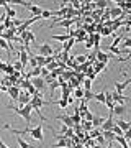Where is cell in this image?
<instances>
[{"instance_id": "f35d334b", "label": "cell", "mask_w": 131, "mask_h": 148, "mask_svg": "<svg viewBox=\"0 0 131 148\" xmlns=\"http://www.w3.org/2000/svg\"><path fill=\"white\" fill-rule=\"evenodd\" d=\"M95 142H97V145H103V143H105V138H103V135H98V137L95 138Z\"/></svg>"}, {"instance_id": "6da1fadb", "label": "cell", "mask_w": 131, "mask_h": 148, "mask_svg": "<svg viewBox=\"0 0 131 148\" xmlns=\"http://www.w3.org/2000/svg\"><path fill=\"white\" fill-rule=\"evenodd\" d=\"M31 112H33L31 102H30V104H26L25 107H16V109H15V114H18L20 117L25 119L26 127H30V123H31Z\"/></svg>"}, {"instance_id": "5b68a950", "label": "cell", "mask_w": 131, "mask_h": 148, "mask_svg": "<svg viewBox=\"0 0 131 148\" xmlns=\"http://www.w3.org/2000/svg\"><path fill=\"white\" fill-rule=\"evenodd\" d=\"M31 81V84L35 86V87H36V90H39V92H43V90L46 89V81L43 79L41 76H39V77H33V79H30Z\"/></svg>"}, {"instance_id": "9a60e30c", "label": "cell", "mask_w": 131, "mask_h": 148, "mask_svg": "<svg viewBox=\"0 0 131 148\" xmlns=\"http://www.w3.org/2000/svg\"><path fill=\"white\" fill-rule=\"evenodd\" d=\"M74 23H75V20H62V21H59V23H56V25H58V27H64L66 28V30H69V28H72V25Z\"/></svg>"}, {"instance_id": "8992f818", "label": "cell", "mask_w": 131, "mask_h": 148, "mask_svg": "<svg viewBox=\"0 0 131 148\" xmlns=\"http://www.w3.org/2000/svg\"><path fill=\"white\" fill-rule=\"evenodd\" d=\"M31 102V95L28 94V92H20V95H18V104H20V107H25L26 104H30Z\"/></svg>"}, {"instance_id": "836d02e7", "label": "cell", "mask_w": 131, "mask_h": 148, "mask_svg": "<svg viewBox=\"0 0 131 148\" xmlns=\"http://www.w3.org/2000/svg\"><path fill=\"white\" fill-rule=\"evenodd\" d=\"M51 16H52V12L51 10H43L41 18H51Z\"/></svg>"}, {"instance_id": "60d3db41", "label": "cell", "mask_w": 131, "mask_h": 148, "mask_svg": "<svg viewBox=\"0 0 131 148\" xmlns=\"http://www.w3.org/2000/svg\"><path fill=\"white\" fill-rule=\"evenodd\" d=\"M115 3H116V7H118L120 10H121V8H125V5H126L125 0H120V2H115Z\"/></svg>"}, {"instance_id": "7402d4cb", "label": "cell", "mask_w": 131, "mask_h": 148, "mask_svg": "<svg viewBox=\"0 0 131 148\" xmlns=\"http://www.w3.org/2000/svg\"><path fill=\"white\" fill-rule=\"evenodd\" d=\"M0 48H2V49H5V51H7L8 54L12 53L10 46H8V41H5V40H2V38H0Z\"/></svg>"}, {"instance_id": "e575fe53", "label": "cell", "mask_w": 131, "mask_h": 148, "mask_svg": "<svg viewBox=\"0 0 131 148\" xmlns=\"http://www.w3.org/2000/svg\"><path fill=\"white\" fill-rule=\"evenodd\" d=\"M59 86H61L59 84V81H52V82H49V89H51V92L56 89V87H59Z\"/></svg>"}, {"instance_id": "7c38bea8", "label": "cell", "mask_w": 131, "mask_h": 148, "mask_svg": "<svg viewBox=\"0 0 131 148\" xmlns=\"http://www.w3.org/2000/svg\"><path fill=\"white\" fill-rule=\"evenodd\" d=\"M56 119H58V120H62L64 125H66V127H69V128H74V125H75V123L72 122V117H69L67 114H66V115H58Z\"/></svg>"}, {"instance_id": "cb8c5ba5", "label": "cell", "mask_w": 131, "mask_h": 148, "mask_svg": "<svg viewBox=\"0 0 131 148\" xmlns=\"http://www.w3.org/2000/svg\"><path fill=\"white\" fill-rule=\"evenodd\" d=\"M98 135H102V130H98V128H92V130H90V138H92V140H95Z\"/></svg>"}, {"instance_id": "ab89813d", "label": "cell", "mask_w": 131, "mask_h": 148, "mask_svg": "<svg viewBox=\"0 0 131 148\" xmlns=\"http://www.w3.org/2000/svg\"><path fill=\"white\" fill-rule=\"evenodd\" d=\"M123 137H125L126 140H130V142H131V128H128V130L123 133Z\"/></svg>"}, {"instance_id": "8d00e7d4", "label": "cell", "mask_w": 131, "mask_h": 148, "mask_svg": "<svg viewBox=\"0 0 131 148\" xmlns=\"http://www.w3.org/2000/svg\"><path fill=\"white\" fill-rule=\"evenodd\" d=\"M49 74H51V73H49V71H48L46 68H41V77H43V79H46Z\"/></svg>"}, {"instance_id": "7bdbcfd3", "label": "cell", "mask_w": 131, "mask_h": 148, "mask_svg": "<svg viewBox=\"0 0 131 148\" xmlns=\"http://www.w3.org/2000/svg\"><path fill=\"white\" fill-rule=\"evenodd\" d=\"M67 104H74V97H67Z\"/></svg>"}, {"instance_id": "484cf974", "label": "cell", "mask_w": 131, "mask_h": 148, "mask_svg": "<svg viewBox=\"0 0 131 148\" xmlns=\"http://www.w3.org/2000/svg\"><path fill=\"white\" fill-rule=\"evenodd\" d=\"M111 132L115 133L116 137H123V133H125V132H123V130H121L120 127H118V125H115V127L111 128Z\"/></svg>"}, {"instance_id": "ba28073f", "label": "cell", "mask_w": 131, "mask_h": 148, "mask_svg": "<svg viewBox=\"0 0 131 148\" xmlns=\"http://www.w3.org/2000/svg\"><path fill=\"white\" fill-rule=\"evenodd\" d=\"M110 94H111V99H113L115 104H123L125 101H131V97H125L123 94H118L116 90H113V92H110Z\"/></svg>"}, {"instance_id": "ac0fdd59", "label": "cell", "mask_w": 131, "mask_h": 148, "mask_svg": "<svg viewBox=\"0 0 131 148\" xmlns=\"http://www.w3.org/2000/svg\"><path fill=\"white\" fill-rule=\"evenodd\" d=\"M74 61H75V64H84V63H87V54H77L75 58H74Z\"/></svg>"}, {"instance_id": "74e56055", "label": "cell", "mask_w": 131, "mask_h": 148, "mask_svg": "<svg viewBox=\"0 0 131 148\" xmlns=\"http://www.w3.org/2000/svg\"><path fill=\"white\" fill-rule=\"evenodd\" d=\"M123 48H125V49H130V48H131V38H126V40H125Z\"/></svg>"}, {"instance_id": "5bb4252c", "label": "cell", "mask_w": 131, "mask_h": 148, "mask_svg": "<svg viewBox=\"0 0 131 148\" xmlns=\"http://www.w3.org/2000/svg\"><path fill=\"white\" fill-rule=\"evenodd\" d=\"M5 15H7V18H10V20H15V16H16V10L13 8V7L7 5V7H5Z\"/></svg>"}, {"instance_id": "7a4b0ae2", "label": "cell", "mask_w": 131, "mask_h": 148, "mask_svg": "<svg viewBox=\"0 0 131 148\" xmlns=\"http://www.w3.org/2000/svg\"><path fill=\"white\" fill-rule=\"evenodd\" d=\"M28 135H31V138H35V140H38L39 143H43V123H39L38 127H30V133Z\"/></svg>"}, {"instance_id": "277c9868", "label": "cell", "mask_w": 131, "mask_h": 148, "mask_svg": "<svg viewBox=\"0 0 131 148\" xmlns=\"http://www.w3.org/2000/svg\"><path fill=\"white\" fill-rule=\"evenodd\" d=\"M115 127V115L110 112V115L105 119V122L102 123V132H107V130H111Z\"/></svg>"}, {"instance_id": "3957f363", "label": "cell", "mask_w": 131, "mask_h": 148, "mask_svg": "<svg viewBox=\"0 0 131 148\" xmlns=\"http://www.w3.org/2000/svg\"><path fill=\"white\" fill-rule=\"evenodd\" d=\"M54 53H56V51H54V49H52L49 45H48V43H43L41 46L38 48V54H39V56H44V58H48V56H52Z\"/></svg>"}, {"instance_id": "f546056e", "label": "cell", "mask_w": 131, "mask_h": 148, "mask_svg": "<svg viewBox=\"0 0 131 148\" xmlns=\"http://www.w3.org/2000/svg\"><path fill=\"white\" fill-rule=\"evenodd\" d=\"M111 33H113V30L108 27V28H102V33H100V35H102V36H108V35H111Z\"/></svg>"}, {"instance_id": "b9f144b4", "label": "cell", "mask_w": 131, "mask_h": 148, "mask_svg": "<svg viewBox=\"0 0 131 148\" xmlns=\"http://www.w3.org/2000/svg\"><path fill=\"white\" fill-rule=\"evenodd\" d=\"M7 64H8V63H0V71H5V69H7Z\"/></svg>"}, {"instance_id": "ffe728a7", "label": "cell", "mask_w": 131, "mask_h": 148, "mask_svg": "<svg viewBox=\"0 0 131 148\" xmlns=\"http://www.w3.org/2000/svg\"><path fill=\"white\" fill-rule=\"evenodd\" d=\"M102 135H103V138H107V140H110V142H115L116 135L111 130H107V132H102Z\"/></svg>"}, {"instance_id": "d6986e66", "label": "cell", "mask_w": 131, "mask_h": 148, "mask_svg": "<svg viewBox=\"0 0 131 148\" xmlns=\"http://www.w3.org/2000/svg\"><path fill=\"white\" fill-rule=\"evenodd\" d=\"M72 92H74V95H75L77 99H80V101L84 99V87H80V86H79V87H75Z\"/></svg>"}, {"instance_id": "4dcf8cb0", "label": "cell", "mask_w": 131, "mask_h": 148, "mask_svg": "<svg viewBox=\"0 0 131 148\" xmlns=\"http://www.w3.org/2000/svg\"><path fill=\"white\" fill-rule=\"evenodd\" d=\"M107 3H110V2H103V0H100V2H95V7L102 10V8H105V7H107Z\"/></svg>"}, {"instance_id": "f1b7e54d", "label": "cell", "mask_w": 131, "mask_h": 148, "mask_svg": "<svg viewBox=\"0 0 131 148\" xmlns=\"http://www.w3.org/2000/svg\"><path fill=\"white\" fill-rule=\"evenodd\" d=\"M35 56H36V54H35ZM35 56H30V61H28V63H30V66H31V69L38 68V63H36V58H35Z\"/></svg>"}, {"instance_id": "603a6c76", "label": "cell", "mask_w": 131, "mask_h": 148, "mask_svg": "<svg viewBox=\"0 0 131 148\" xmlns=\"http://www.w3.org/2000/svg\"><path fill=\"white\" fill-rule=\"evenodd\" d=\"M92 99H95V94L92 92V90H84V101H92Z\"/></svg>"}, {"instance_id": "d6a6232c", "label": "cell", "mask_w": 131, "mask_h": 148, "mask_svg": "<svg viewBox=\"0 0 131 148\" xmlns=\"http://www.w3.org/2000/svg\"><path fill=\"white\" fill-rule=\"evenodd\" d=\"M94 117H95V115H94V114H92V112L89 110V112H87V114L84 115V120H87V122H92V120H94Z\"/></svg>"}, {"instance_id": "1f68e13d", "label": "cell", "mask_w": 131, "mask_h": 148, "mask_svg": "<svg viewBox=\"0 0 131 148\" xmlns=\"http://www.w3.org/2000/svg\"><path fill=\"white\" fill-rule=\"evenodd\" d=\"M56 104H58V106L61 107V109H66V107L69 106V104H67V101H66V99H61V101H58V102H56Z\"/></svg>"}, {"instance_id": "2e32d148", "label": "cell", "mask_w": 131, "mask_h": 148, "mask_svg": "<svg viewBox=\"0 0 131 148\" xmlns=\"http://www.w3.org/2000/svg\"><path fill=\"white\" fill-rule=\"evenodd\" d=\"M52 40H56V41H62V43H66V41H69V40H71V36H69L67 33H66V35H52Z\"/></svg>"}, {"instance_id": "e0dca14e", "label": "cell", "mask_w": 131, "mask_h": 148, "mask_svg": "<svg viewBox=\"0 0 131 148\" xmlns=\"http://www.w3.org/2000/svg\"><path fill=\"white\" fill-rule=\"evenodd\" d=\"M103 122H105V117H97V115H95L94 120H92V125H94V128L102 127V123H103Z\"/></svg>"}, {"instance_id": "4316f807", "label": "cell", "mask_w": 131, "mask_h": 148, "mask_svg": "<svg viewBox=\"0 0 131 148\" xmlns=\"http://www.w3.org/2000/svg\"><path fill=\"white\" fill-rule=\"evenodd\" d=\"M90 87H92V81L89 77H85L84 79V90H90Z\"/></svg>"}, {"instance_id": "d4e9b609", "label": "cell", "mask_w": 131, "mask_h": 148, "mask_svg": "<svg viewBox=\"0 0 131 148\" xmlns=\"http://www.w3.org/2000/svg\"><path fill=\"white\" fill-rule=\"evenodd\" d=\"M95 101L105 104V90H102V92H98V94H95Z\"/></svg>"}, {"instance_id": "4fadbf2b", "label": "cell", "mask_w": 131, "mask_h": 148, "mask_svg": "<svg viewBox=\"0 0 131 148\" xmlns=\"http://www.w3.org/2000/svg\"><path fill=\"white\" fill-rule=\"evenodd\" d=\"M20 87H16V86H12V87H8V90H7V94L10 95L13 101H18V95H20Z\"/></svg>"}, {"instance_id": "83f0119b", "label": "cell", "mask_w": 131, "mask_h": 148, "mask_svg": "<svg viewBox=\"0 0 131 148\" xmlns=\"http://www.w3.org/2000/svg\"><path fill=\"white\" fill-rule=\"evenodd\" d=\"M121 40H123V35H118V36L115 38V40H113V43H111L110 46H115V48H118V45H120V41Z\"/></svg>"}, {"instance_id": "30bf717a", "label": "cell", "mask_w": 131, "mask_h": 148, "mask_svg": "<svg viewBox=\"0 0 131 148\" xmlns=\"http://www.w3.org/2000/svg\"><path fill=\"white\" fill-rule=\"evenodd\" d=\"M28 61H30V56H28V53H26V49H25V46L21 45L20 46V63L23 64L26 68V64H28Z\"/></svg>"}, {"instance_id": "8fae6325", "label": "cell", "mask_w": 131, "mask_h": 148, "mask_svg": "<svg viewBox=\"0 0 131 148\" xmlns=\"http://www.w3.org/2000/svg\"><path fill=\"white\" fill-rule=\"evenodd\" d=\"M130 84H131V77L130 79H126L125 82H115V90L118 92V94H123V90H125Z\"/></svg>"}, {"instance_id": "d590c367", "label": "cell", "mask_w": 131, "mask_h": 148, "mask_svg": "<svg viewBox=\"0 0 131 148\" xmlns=\"http://www.w3.org/2000/svg\"><path fill=\"white\" fill-rule=\"evenodd\" d=\"M80 120H82V117L79 115V114H74V115H72V122L75 123V125H77V123H80Z\"/></svg>"}, {"instance_id": "52a82bcc", "label": "cell", "mask_w": 131, "mask_h": 148, "mask_svg": "<svg viewBox=\"0 0 131 148\" xmlns=\"http://www.w3.org/2000/svg\"><path fill=\"white\" fill-rule=\"evenodd\" d=\"M113 115L116 117H123L126 114V106L125 104H115V107H113V110H110Z\"/></svg>"}, {"instance_id": "44dd1931", "label": "cell", "mask_w": 131, "mask_h": 148, "mask_svg": "<svg viewBox=\"0 0 131 148\" xmlns=\"http://www.w3.org/2000/svg\"><path fill=\"white\" fill-rule=\"evenodd\" d=\"M16 142H18V145H20V148H35V147H31V145H30L28 142H25V140H23V138H21L20 135L16 137Z\"/></svg>"}, {"instance_id": "9c48e42d", "label": "cell", "mask_w": 131, "mask_h": 148, "mask_svg": "<svg viewBox=\"0 0 131 148\" xmlns=\"http://www.w3.org/2000/svg\"><path fill=\"white\" fill-rule=\"evenodd\" d=\"M87 112H89V107H87V102H85L84 99H82V101H80V104H79V107L75 109V114H79V115H80L82 119H84V115L87 114Z\"/></svg>"}]
</instances>
